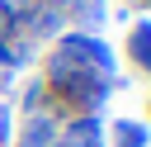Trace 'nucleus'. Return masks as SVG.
Listing matches in <instances>:
<instances>
[{"mask_svg": "<svg viewBox=\"0 0 151 147\" xmlns=\"http://www.w3.org/2000/svg\"><path fill=\"white\" fill-rule=\"evenodd\" d=\"M61 147H99V123H94V119H80V123L66 133Z\"/></svg>", "mask_w": 151, "mask_h": 147, "instance_id": "obj_1", "label": "nucleus"}, {"mask_svg": "<svg viewBox=\"0 0 151 147\" xmlns=\"http://www.w3.org/2000/svg\"><path fill=\"white\" fill-rule=\"evenodd\" d=\"M47 142H52V119H28L24 147H47Z\"/></svg>", "mask_w": 151, "mask_h": 147, "instance_id": "obj_2", "label": "nucleus"}, {"mask_svg": "<svg viewBox=\"0 0 151 147\" xmlns=\"http://www.w3.org/2000/svg\"><path fill=\"white\" fill-rule=\"evenodd\" d=\"M132 57L151 71V24H137V33H132Z\"/></svg>", "mask_w": 151, "mask_h": 147, "instance_id": "obj_3", "label": "nucleus"}]
</instances>
